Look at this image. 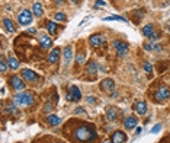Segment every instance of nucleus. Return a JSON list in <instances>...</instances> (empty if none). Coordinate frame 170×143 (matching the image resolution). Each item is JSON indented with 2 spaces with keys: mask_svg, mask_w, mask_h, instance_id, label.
Here are the masks:
<instances>
[{
  "mask_svg": "<svg viewBox=\"0 0 170 143\" xmlns=\"http://www.w3.org/2000/svg\"><path fill=\"white\" fill-rule=\"evenodd\" d=\"M158 38H160V35H158L157 32H153V34H151V37H150L151 41H157Z\"/></svg>",
  "mask_w": 170,
  "mask_h": 143,
  "instance_id": "33",
  "label": "nucleus"
},
{
  "mask_svg": "<svg viewBox=\"0 0 170 143\" xmlns=\"http://www.w3.org/2000/svg\"><path fill=\"white\" fill-rule=\"evenodd\" d=\"M89 42H90L92 47L99 48L102 44L106 42V38H105L103 35H100V34H93V35H90V38H89Z\"/></svg>",
  "mask_w": 170,
  "mask_h": 143,
  "instance_id": "6",
  "label": "nucleus"
},
{
  "mask_svg": "<svg viewBox=\"0 0 170 143\" xmlns=\"http://www.w3.org/2000/svg\"><path fill=\"white\" fill-rule=\"evenodd\" d=\"M144 70L147 72V73H151V72H153V66H151L148 61H147V63H144Z\"/></svg>",
  "mask_w": 170,
  "mask_h": 143,
  "instance_id": "30",
  "label": "nucleus"
},
{
  "mask_svg": "<svg viewBox=\"0 0 170 143\" xmlns=\"http://www.w3.org/2000/svg\"><path fill=\"white\" fill-rule=\"evenodd\" d=\"M135 111H137L140 116H144L145 112H147V104L144 102V101H138V102H135Z\"/></svg>",
  "mask_w": 170,
  "mask_h": 143,
  "instance_id": "16",
  "label": "nucleus"
},
{
  "mask_svg": "<svg viewBox=\"0 0 170 143\" xmlns=\"http://www.w3.org/2000/svg\"><path fill=\"white\" fill-rule=\"evenodd\" d=\"M33 101V98L31 94H28V92H19L16 97H15V104L19 105V107H28V105H31Z\"/></svg>",
  "mask_w": 170,
  "mask_h": 143,
  "instance_id": "2",
  "label": "nucleus"
},
{
  "mask_svg": "<svg viewBox=\"0 0 170 143\" xmlns=\"http://www.w3.org/2000/svg\"><path fill=\"white\" fill-rule=\"evenodd\" d=\"M76 63H77V64H83V63H85V54H83V53L76 56Z\"/></svg>",
  "mask_w": 170,
  "mask_h": 143,
  "instance_id": "28",
  "label": "nucleus"
},
{
  "mask_svg": "<svg viewBox=\"0 0 170 143\" xmlns=\"http://www.w3.org/2000/svg\"><path fill=\"white\" fill-rule=\"evenodd\" d=\"M144 48H145L147 51H151V50H154V48H160V47L154 46L153 42H145V44H144Z\"/></svg>",
  "mask_w": 170,
  "mask_h": 143,
  "instance_id": "26",
  "label": "nucleus"
},
{
  "mask_svg": "<svg viewBox=\"0 0 170 143\" xmlns=\"http://www.w3.org/2000/svg\"><path fill=\"white\" fill-rule=\"evenodd\" d=\"M127 142V136L124 131H115L112 134V143H125Z\"/></svg>",
  "mask_w": 170,
  "mask_h": 143,
  "instance_id": "12",
  "label": "nucleus"
},
{
  "mask_svg": "<svg viewBox=\"0 0 170 143\" xmlns=\"http://www.w3.org/2000/svg\"><path fill=\"white\" fill-rule=\"evenodd\" d=\"M22 76L28 80V82H35V80H38V75L35 73V72L29 70V69H25V70H22Z\"/></svg>",
  "mask_w": 170,
  "mask_h": 143,
  "instance_id": "11",
  "label": "nucleus"
},
{
  "mask_svg": "<svg viewBox=\"0 0 170 143\" xmlns=\"http://www.w3.org/2000/svg\"><path fill=\"white\" fill-rule=\"evenodd\" d=\"M47 28H48V32L51 34V35H54V34L57 32V24H55V22H52V20L47 22Z\"/></svg>",
  "mask_w": 170,
  "mask_h": 143,
  "instance_id": "24",
  "label": "nucleus"
},
{
  "mask_svg": "<svg viewBox=\"0 0 170 143\" xmlns=\"http://www.w3.org/2000/svg\"><path fill=\"white\" fill-rule=\"evenodd\" d=\"M124 126H125L127 130H132V129L137 126V118L132 117V116H131V117H127L124 120Z\"/></svg>",
  "mask_w": 170,
  "mask_h": 143,
  "instance_id": "14",
  "label": "nucleus"
},
{
  "mask_svg": "<svg viewBox=\"0 0 170 143\" xmlns=\"http://www.w3.org/2000/svg\"><path fill=\"white\" fill-rule=\"evenodd\" d=\"M39 46H41V48H50L52 46L51 38L48 35H41L39 37Z\"/></svg>",
  "mask_w": 170,
  "mask_h": 143,
  "instance_id": "13",
  "label": "nucleus"
},
{
  "mask_svg": "<svg viewBox=\"0 0 170 143\" xmlns=\"http://www.w3.org/2000/svg\"><path fill=\"white\" fill-rule=\"evenodd\" d=\"M18 22H19L22 26L29 25V24L32 22V13L29 12L28 9H23V10L18 15Z\"/></svg>",
  "mask_w": 170,
  "mask_h": 143,
  "instance_id": "4",
  "label": "nucleus"
},
{
  "mask_svg": "<svg viewBox=\"0 0 170 143\" xmlns=\"http://www.w3.org/2000/svg\"><path fill=\"white\" fill-rule=\"evenodd\" d=\"M86 72H87V75H92V76H95L96 73H98V64H96V61H89L87 66H86Z\"/></svg>",
  "mask_w": 170,
  "mask_h": 143,
  "instance_id": "15",
  "label": "nucleus"
},
{
  "mask_svg": "<svg viewBox=\"0 0 170 143\" xmlns=\"http://www.w3.org/2000/svg\"><path fill=\"white\" fill-rule=\"evenodd\" d=\"M160 129H161V124H156V126L151 129V133H153V134H156V133L160 131Z\"/></svg>",
  "mask_w": 170,
  "mask_h": 143,
  "instance_id": "31",
  "label": "nucleus"
},
{
  "mask_svg": "<svg viewBox=\"0 0 170 143\" xmlns=\"http://www.w3.org/2000/svg\"><path fill=\"white\" fill-rule=\"evenodd\" d=\"M32 12H33V15L35 16H42V13H44V10H42V5L39 3V2H36L35 5H33V7H32Z\"/></svg>",
  "mask_w": 170,
  "mask_h": 143,
  "instance_id": "20",
  "label": "nucleus"
},
{
  "mask_svg": "<svg viewBox=\"0 0 170 143\" xmlns=\"http://www.w3.org/2000/svg\"><path fill=\"white\" fill-rule=\"evenodd\" d=\"M102 6H106V2H105V0H98V2H96V5H95L96 9H98V7H102Z\"/></svg>",
  "mask_w": 170,
  "mask_h": 143,
  "instance_id": "32",
  "label": "nucleus"
},
{
  "mask_svg": "<svg viewBox=\"0 0 170 143\" xmlns=\"http://www.w3.org/2000/svg\"><path fill=\"white\" fill-rule=\"evenodd\" d=\"M7 111H9V112H13V111H15V105H9V107H7Z\"/></svg>",
  "mask_w": 170,
  "mask_h": 143,
  "instance_id": "37",
  "label": "nucleus"
},
{
  "mask_svg": "<svg viewBox=\"0 0 170 143\" xmlns=\"http://www.w3.org/2000/svg\"><path fill=\"white\" fill-rule=\"evenodd\" d=\"M28 34H36V29L35 28H29L28 29Z\"/></svg>",
  "mask_w": 170,
  "mask_h": 143,
  "instance_id": "36",
  "label": "nucleus"
},
{
  "mask_svg": "<svg viewBox=\"0 0 170 143\" xmlns=\"http://www.w3.org/2000/svg\"><path fill=\"white\" fill-rule=\"evenodd\" d=\"M51 108H52L51 104H47L45 105V111H47V112H48V111H51Z\"/></svg>",
  "mask_w": 170,
  "mask_h": 143,
  "instance_id": "38",
  "label": "nucleus"
},
{
  "mask_svg": "<svg viewBox=\"0 0 170 143\" xmlns=\"http://www.w3.org/2000/svg\"><path fill=\"white\" fill-rule=\"evenodd\" d=\"M100 89L103 92H111L115 89V82L112 80V79H105V80H102V83H100Z\"/></svg>",
  "mask_w": 170,
  "mask_h": 143,
  "instance_id": "8",
  "label": "nucleus"
},
{
  "mask_svg": "<svg viewBox=\"0 0 170 143\" xmlns=\"http://www.w3.org/2000/svg\"><path fill=\"white\" fill-rule=\"evenodd\" d=\"M116 116H118V112L113 107L108 108V111H106V118H108L109 121H115V120H116Z\"/></svg>",
  "mask_w": 170,
  "mask_h": 143,
  "instance_id": "19",
  "label": "nucleus"
},
{
  "mask_svg": "<svg viewBox=\"0 0 170 143\" xmlns=\"http://www.w3.org/2000/svg\"><path fill=\"white\" fill-rule=\"evenodd\" d=\"M103 20H121V22H127V19L125 18H121V16H108Z\"/></svg>",
  "mask_w": 170,
  "mask_h": 143,
  "instance_id": "27",
  "label": "nucleus"
},
{
  "mask_svg": "<svg viewBox=\"0 0 170 143\" xmlns=\"http://www.w3.org/2000/svg\"><path fill=\"white\" fill-rule=\"evenodd\" d=\"M154 97H156L157 101H161V102H163V101H167L170 98V89L167 86H160L156 91Z\"/></svg>",
  "mask_w": 170,
  "mask_h": 143,
  "instance_id": "5",
  "label": "nucleus"
},
{
  "mask_svg": "<svg viewBox=\"0 0 170 143\" xmlns=\"http://www.w3.org/2000/svg\"><path fill=\"white\" fill-rule=\"evenodd\" d=\"M47 123L50 124V126H58L60 123H61V118L58 117V116H54V114H51V116H48L47 117Z\"/></svg>",
  "mask_w": 170,
  "mask_h": 143,
  "instance_id": "17",
  "label": "nucleus"
},
{
  "mask_svg": "<svg viewBox=\"0 0 170 143\" xmlns=\"http://www.w3.org/2000/svg\"><path fill=\"white\" fill-rule=\"evenodd\" d=\"M57 3H58V5H63V0H58Z\"/></svg>",
  "mask_w": 170,
  "mask_h": 143,
  "instance_id": "40",
  "label": "nucleus"
},
{
  "mask_svg": "<svg viewBox=\"0 0 170 143\" xmlns=\"http://www.w3.org/2000/svg\"><path fill=\"white\" fill-rule=\"evenodd\" d=\"M9 82L12 83V86L16 89V91H22V89L25 88V83H23V80H22L19 76H12Z\"/></svg>",
  "mask_w": 170,
  "mask_h": 143,
  "instance_id": "10",
  "label": "nucleus"
},
{
  "mask_svg": "<svg viewBox=\"0 0 170 143\" xmlns=\"http://www.w3.org/2000/svg\"><path fill=\"white\" fill-rule=\"evenodd\" d=\"M60 48H54V50H52L51 51V54H50V56H48V61H50V63H55V61H57V59H58L60 57Z\"/></svg>",
  "mask_w": 170,
  "mask_h": 143,
  "instance_id": "18",
  "label": "nucleus"
},
{
  "mask_svg": "<svg viewBox=\"0 0 170 143\" xmlns=\"http://www.w3.org/2000/svg\"><path fill=\"white\" fill-rule=\"evenodd\" d=\"M80 98H82V94H80V89H78L77 86H70L68 88V92H67V101H70V102H77L80 101Z\"/></svg>",
  "mask_w": 170,
  "mask_h": 143,
  "instance_id": "3",
  "label": "nucleus"
},
{
  "mask_svg": "<svg viewBox=\"0 0 170 143\" xmlns=\"http://www.w3.org/2000/svg\"><path fill=\"white\" fill-rule=\"evenodd\" d=\"M87 102H89V104H96V98L95 97H87Z\"/></svg>",
  "mask_w": 170,
  "mask_h": 143,
  "instance_id": "34",
  "label": "nucleus"
},
{
  "mask_svg": "<svg viewBox=\"0 0 170 143\" xmlns=\"http://www.w3.org/2000/svg\"><path fill=\"white\" fill-rule=\"evenodd\" d=\"M54 20L55 22H64V20H67V16L63 12H57V13H54Z\"/></svg>",
  "mask_w": 170,
  "mask_h": 143,
  "instance_id": "25",
  "label": "nucleus"
},
{
  "mask_svg": "<svg viewBox=\"0 0 170 143\" xmlns=\"http://www.w3.org/2000/svg\"><path fill=\"white\" fill-rule=\"evenodd\" d=\"M74 114H86V112L83 108H76V110H74Z\"/></svg>",
  "mask_w": 170,
  "mask_h": 143,
  "instance_id": "35",
  "label": "nucleus"
},
{
  "mask_svg": "<svg viewBox=\"0 0 170 143\" xmlns=\"http://www.w3.org/2000/svg\"><path fill=\"white\" fill-rule=\"evenodd\" d=\"M113 47H115V50H116L119 57H125V56H127V53H128V46L125 44L124 41H119V39L113 41Z\"/></svg>",
  "mask_w": 170,
  "mask_h": 143,
  "instance_id": "7",
  "label": "nucleus"
},
{
  "mask_svg": "<svg viewBox=\"0 0 170 143\" xmlns=\"http://www.w3.org/2000/svg\"><path fill=\"white\" fill-rule=\"evenodd\" d=\"M141 130H143V129H141V127H138V129H137V131H135V136H138V134H141Z\"/></svg>",
  "mask_w": 170,
  "mask_h": 143,
  "instance_id": "39",
  "label": "nucleus"
},
{
  "mask_svg": "<svg viewBox=\"0 0 170 143\" xmlns=\"http://www.w3.org/2000/svg\"><path fill=\"white\" fill-rule=\"evenodd\" d=\"M7 66H9V64H6V61H5V60H2V61H0V69H2V73H6V72H7Z\"/></svg>",
  "mask_w": 170,
  "mask_h": 143,
  "instance_id": "29",
  "label": "nucleus"
},
{
  "mask_svg": "<svg viewBox=\"0 0 170 143\" xmlns=\"http://www.w3.org/2000/svg\"><path fill=\"white\" fill-rule=\"evenodd\" d=\"M63 60H64V66H68L73 60V48L71 47H65L63 50Z\"/></svg>",
  "mask_w": 170,
  "mask_h": 143,
  "instance_id": "9",
  "label": "nucleus"
},
{
  "mask_svg": "<svg viewBox=\"0 0 170 143\" xmlns=\"http://www.w3.org/2000/svg\"><path fill=\"white\" fill-rule=\"evenodd\" d=\"M74 136L78 142H93V140H96L98 134L89 126H80L77 130L74 131Z\"/></svg>",
  "mask_w": 170,
  "mask_h": 143,
  "instance_id": "1",
  "label": "nucleus"
},
{
  "mask_svg": "<svg viewBox=\"0 0 170 143\" xmlns=\"http://www.w3.org/2000/svg\"><path fill=\"white\" fill-rule=\"evenodd\" d=\"M141 32H143L144 37H148V38H150L151 34L154 32V31H153V25H145V26H143V31H141Z\"/></svg>",
  "mask_w": 170,
  "mask_h": 143,
  "instance_id": "23",
  "label": "nucleus"
},
{
  "mask_svg": "<svg viewBox=\"0 0 170 143\" xmlns=\"http://www.w3.org/2000/svg\"><path fill=\"white\" fill-rule=\"evenodd\" d=\"M169 32H170V26H169Z\"/></svg>",
  "mask_w": 170,
  "mask_h": 143,
  "instance_id": "42",
  "label": "nucleus"
},
{
  "mask_svg": "<svg viewBox=\"0 0 170 143\" xmlns=\"http://www.w3.org/2000/svg\"><path fill=\"white\" fill-rule=\"evenodd\" d=\"M102 143H112V142H109V140H105V142H102Z\"/></svg>",
  "mask_w": 170,
  "mask_h": 143,
  "instance_id": "41",
  "label": "nucleus"
},
{
  "mask_svg": "<svg viewBox=\"0 0 170 143\" xmlns=\"http://www.w3.org/2000/svg\"><path fill=\"white\" fill-rule=\"evenodd\" d=\"M3 25H5V28H6L9 32H15V26H13V24H12V20L10 19L5 18V19H3Z\"/></svg>",
  "mask_w": 170,
  "mask_h": 143,
  "instance_id": "22",
  "label": "nucleus"
},
{
  "mask_svg": "<svg viewBox=\"0 0 170 143\" xmlns=\"http://www.w3.org/2000/svg\"><path fill=\"white\" fill-rule=\"evenodd\" d=\"M7 64H9V67H10L12 70H16V69L19 67V60L15 59V57H9V60H7Z\"/></svg>",
  "mask_w": 170,
  "mask_h": 143,
  "instance_id": "21",
  "label": "nucleus"
}]
</instances>
